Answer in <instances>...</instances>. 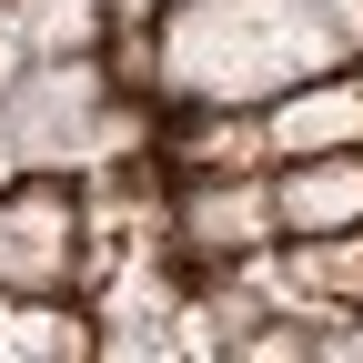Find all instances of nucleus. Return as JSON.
<instances>
[{"instance_id":"obj_1","label":"nucleus","mask_w":363,"mask_h":363,"mask_svg":"<svg viewBox=\"0 0 363 363\" xmlns=\"http://www.w3.org/2000/svg\"><path fill=\"white\" fill-rule=\"evenodd\" d=\"M353 202H363V172H303L293 182V212L303 222H343Z\"/></svg>"},{"instance_id":"obj_2","label":"nucleus","mask_w":363,"mask_h":363,"mask_svg":"<svg viewBox=\"0 0 363 363\" xmlns=\"http://www.w3.org/2000/svg\"><path fill=\"white\" fill-rule=\"evenodd\" d=\"M353 121H363V101H303V111H283L272 131H283V142H343Z\"/></svg>"}]
</instances>
